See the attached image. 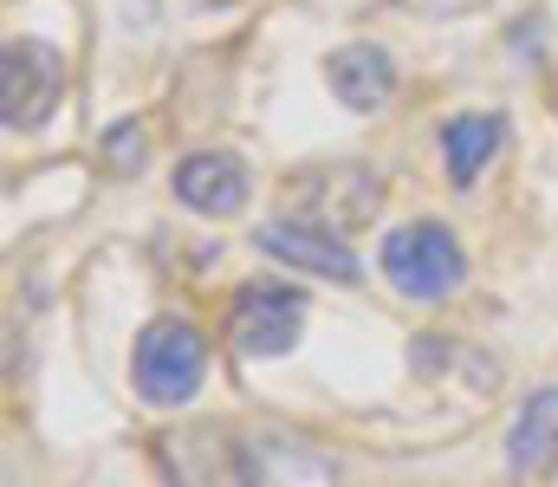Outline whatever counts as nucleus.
I'll use <instances>...</instances> for the list:
<instances>
[{
  "instance_id": "7ed1b4c3",
  "label": "nucleus",
  "mask_w": 558,
  "mask_h": 487,
  "mask_svg": "<svg viewBox=\"0 0 558 487\" xmlns=\"http://www.w3.org/2000/svg\"><path fill=\"white\" fill-rule=\"evenodd\" d=\"M299 331H305V293L279 280H247L228 306V344L241 357H279L299 344Z\"/></svg>"
},
{
  "instance_id": "0eeeda50",
  "label": "nucleus",
  "mask_w": 558,
  "mask_h": 487,
  "mask_svg": "<svg viewBox=\"0 0 558 487\" xmlns=\"http://www.w3.org/2000/svg\"><path fill=\"white\" fill-rule=\"evenodd\" d=\"M175 195L202 215H234L247 202V162L228 157V150H202L175 169Z\"/></svg>"
},
{
  "instance_id": "20e7f679",
  "label": "nucleus",
  "mask_w": 558,
  "mask_h": 487,
  "mask_svg": "<svg viewBox=\"0 0 558 487\" xmlns=\"http://www.w3.org/2000/svg\"><path fill=\"white\" fill-rule=\"evenodd\" d=\"M59 85H65V65L46 39H7V52H0V118H7V131L46 124V111L59 105Z\"/></svg>"
},
{
  "instance_id": "39448f33",
  "label": "nucleus",
  "mask_w": 558,
  "mask_h": 487,
  "mask_svg": "<svg viewBox=\"0 0 558 487\" xmlns=\"http://www.w3.org/2000/svg\"><path fill=\"white\" fill-rule=\"evenodd\" d=\"M260 247H267L274 260H292V267L318 273V280H338V287L357 280L351 247H344L331 228H318V221H267V228H260Z\"/></svg>"
},
{
  "instance_id": "f03ea898",
  "label": "nucleus",
  "mask_w": 558,
  "mask_h": 487,
  "mask_svg": "<svg viewBox=\"0 0 558 487\" xmlns=\"http://www.w3.org/2000/svg\"><path fill=\"white\" fill-rule=\"evenodd\" d=\"M377 260H384V280H390L397 293H410V300H441V293H454L461 273H468L461 241H454L448 228H435V221L397 228Z\"/></svg>"
},
{
  "instance_id": "9d476101",
  "label": "nucleus",
  "mask_w": 558,
  "mask_h": 487,
  "mask_svg": "<svg viewBox=\"0 0 558 487\" xmlns=\"http://www.w3.org/2000/svg\"><path fill=\"white\" fill-rule=\"evenodd\" d=\"M105 169H111V175H137L143 169V131L137 124H118V131L105 137Z\"/></svg>"
},
{
  "instance_id": "f257e3e1",
  "label": "nucleus",
  "mask_w": 558,
  "mask_h": 487,
  "mask_svg": "<svg viewBox=\"0 0 558 487\" xmlns=\"http://www.w3.org/2000/svg\"><path fill=\"white\" fill-rule=\"evenodd\" d=\"M208 377V338L189 319H156L137 338V390L149 403H189Z\"/></svg>"
},
{
  "instance_id": "6e6552de",
  "label": "nucleus",
  "mask_w": 558,
  "mask_h": 487,
  "mask_svg": "<svg viewBox=\"0 0 558 487\" xmlns=\"http://www.w3.org/2000/svg\"><path fill=\"white\" fill-rule=\"evenodd\" d=\"M558 462V390H533L526 410L507 429V468L513 475H539Z\"/></svg>"
},
{
  "instance_id": "423d86ee",
  "label": "nucleus",
  "mask_w": 558,
  "mask_h": 487,
  "mask_svg": "<svg viewBox=\"0 0 558 487\" xmlns=\"http://www.w3.org/2000/svg\"><path fill=\"white\" fill-rule=\"evenodd\" d=\"M325 78H331L338 105H351V111H377L397 92V65H390L384 46H338L325 59Z\"/></svg>"
},
{
  "instance_id": "1a4fd4ad",
  "label": "nucleus",
  "mask_w": 558,
  "mask_h": 487,
  "mask_svg": "<svg viewBox=\"0 0 558 487\" xmlns=\"http://www.w3.org/2000/svg\"><path fill=\"white\" fill-rule=\"evenodd\" d=\"M500 144H507V124L500 118H448L441 124V150H448V175L468 188L487 162L500 157Z\"/></svg>"
}]
</instances>
